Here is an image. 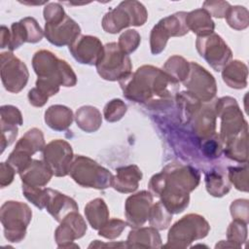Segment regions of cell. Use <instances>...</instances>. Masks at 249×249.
<instances>
[{"mask_svg": "<svg viewBox=\"0 0 249 249\" xmlns=\"http://www.w3.org/2000/svg\"><path fill=\"white\" fill-rule=\"evenodd\" d=\"M81 28L70 17L65 15L61 19L45 24V36L47 40L56 46L71 45L80 35Z\"/></svg>", "mask_w": 249, "mask_h": 249, "instance_id": "17", "label": "cell"}, {"mask_svg": "<svg viewBox=\"0 0 249 249\" xmlns=\"http://www.w3.org/2000/svg\"><path fill=\"white\" fill-rule=\"evenodd\" d=\"M32 65L38 76L36 88L49 97L57 93L60 86L73 87L77 83L71 66L50 51L37 52L32 58Z\"/></svg>", "mask_w": 249, "mask_h": 249, "instance_id": "3", "label": "cell"}, {"mask_svg": "<svg viewBox=\"0 0 249 249\" xmlns=\"http://www.w3.org/2000/svg\"><path fill=\"white\" fill-rule=\"evenodd\" d=\"M29 73L26 65L11 52L1 53V80L5 89L19 92L27 84Z\"/></svg>", "mask_w": 249, "mask_h": 249, "instance_id": "13", "label": "cell"}, {"mask_svg": "<svg viewBox=\"0 0 249 249\" xmlns=\"http://www.w3.org/2000/svg\"><path fill=\"white\" fill-rule=\"evenodd\" d=\"M185 21L188 29L197 34L198 37L207 36L214 31V21L208 12L203 8L187 13Z\"/></svg>", "mask_w": 249, "mask_h": 249, "instance_id": "25", "label": "cell"}, {"mask_svg": "<svg viewBox=\"0 0 249 249\" xmlns=\"http://www.w3.org/2000/svg\"><path fill=\"white\" fill-rule=\"evenodd\" d=\"M96 70L101 78L108 81H121L131 72V61L128 54L124 53L117 43H108L96 63Z\"/></svg>", "mask_w": 249, "mask_h": 249, "instance_id": "9", "label": "cell"}, {"mask_svg": "<svg viewBox=\"0 0 249 249\" xmlns=\"http://www.w3.org/2000/svg\"><path fill=\"white\" fill-rule=\"evenodd\" d=\"M210 230L208 222L198 214H188L169 230L167 244L162 247L185 248L193 241L205 237Z\"/></svg>", "mask_w": 249, "mask_h": 249, "instance_id": "6", "label": "cell"}, {"mask_svg": "<svg viewBox=\"0 0 249 249\" xmlns=\"http://www.w3.org/2000/svg\"><path fill=\"white\" fill-rule=\"evenodd\" d=\"M85 215L94 230L101 229L108 221L109 210L102 198H94L85 206Z\"/></svg>", "mask_w": 249, "mask_h": 249, "instance_id": "28", "label": "cell"}, {"mask_svg": "<svg viewBox=\"0 0 249 249\" xmlns=\"http://www.w3.org/2000/svg\"><path fill=\"white\" fill-rule=\"evenodd\" d=\"M77 125L86 132L96 131L102 123L99 110L92 106H83L79 108L75 115Z\"/></svg>", "mask_w": 249, "mask_h": 249, "instance_id": "29", "label": "cell"}, {"mask_svg": "<svg viewBox=\"0 0 249 249\" xmlns=\"http://www.w3.org/2000/svg\"><path fill=\"white\" fill-rule=\"evenodd\" d=\"M163 71L178 83L183 82L189 74L190 62H188L182 56L173 55L165 62Z\"/></svg>", "mask_w": 249, "mask_h": 249, "instance_id": "32", "label": "cell"}, {"mask_svg": "<svg viewBox=\"0 0 249 249\" xmlns=\"http://www.w3.org/2000/svg\"><path fill=\"white\" fill-rule=\"evenodd\" d=\"M0 217L5 237L11 242H19L26 234L32 211L23 202L9 200L1 206Z\"/></svg>", "mask_w": 249, "mask_h": 249, "instance_id": "8", "label": "cell"}, {"mask_svg": "<svg viewBox=\"0 0 249 249\" xmlns=\"http://www.w3.org/2000/svg\"><path fill=\"white\" fill-rule=\"evenodd\" d=\"M222 70L223 80L230 88L239 89L247 86L248 70L242 61H230Z\"/></svg>", "mask_w": 249, "mask_h": 249, "instance_id": "26", "label": "cell"}, {"mask_svg": "<svg viewBox=\"0 0 249 249\" xmlns=\"http://www.w3.org/2000/svg\"><path fill=\"white\" fill-rule=\"evenodd\" d=\"M65 12L63 8L58 3L51 2L44 9V18L46 23L54 22L56 20L61 19L65 16Z\"/></svg>", "mask_w": 249, "mask_h": 249, "instance_id": "46", "label": "cell"}, {"mask_svg": "<svg viewBox=\"0 0 249 249\" xmlns=\"http://www.w3.org/2000/svg\"><path fill=\"white\" fill-rule=\"evenodd\" d=\"M47 192L48 196L45 208L57 222H61L70 212L78 211L76 201L70 196L49 188H47Z\"/></svg>", "mask_w": 249, "mask_h": 249, "instance_id": "20", "label": "cell"}, {"mask_svg": "<svg viewBox=\"0 0 249 249\" xmlns=\"http://www.w3.org/2000/svg\"><path fill=\"white\" fill-rule=\"evenodd\" d=\"M49 96H47L45 93H43L41 90H39L36 87L29 90L28 92V99L31 105L35 107H42L46 104L48 101Z\"/></svg>", "mask_w": 249, "mask_h": 249, "instance_id": "49", "label": "cell"}, {"mask_svg": "<svg viewBox=\"0 0 249 249\" xmlns=\"http://www.w3.org/2000/svg\"><path fill=\"white\" fill-rule=\"evenodd\" d=\"M231 214L234 220L248 223V200L236 199L231 204Z\"/></svg>", "mask_w": 249, "mask_h": 249, "instance_id": "44", "label": "cell"}, {"mask_svg": "<svg viewBox=\"0 0 249 249\" xmlns=\"http://www.w3.org/2000/svg\"><path fill=\"white\" fill-rule=\"evenodd\" d=\"M222 141L218 134L214 133L201 140V151L204 157L213 160L220 157L222 153Z\"/></svg>", "mask_w": 249, "mask_h": 249, "instance_id": "38", "label": "cell"}, {"mask_svg": "<svg viewBox=\"0 0 249 249\" xmlns=\"http://www.w3.org/2000/svg\"><path fill=\"white\" fill-rule=\"evenodd\" d=\"M53 175L47 163L39 160H32L30 164L19 173L23 185L37 188L46 186Z\"/></svg>", "mask_w": 249, "mask_h": 249, "instance_id": "21", "label": "cell"}, {"mask_svg": "<svg viewBox=\"0 0 249 249\" xmlns=\"http://www.w3.org/2000/svg\"><path fill=\"white\" fill-rule=\"evenodd\" d=\"M199 179V173L194 167L170 163L151 178L149 189L154 196L160 197L170 213L177 214L189 205V194L197 187Z\"/></svg>", "mask_w": 249, "mask_h": 249, "instance_id": "1", "label": "cell"}, {"mask_svg": "<svg viewBox=\"0 0 249 249\" xmlns=\"http://www.w3.org/2000/svg\"><path fill=\"white\" fill-rule=\"evenodd\" d=\"M87 231V224L78 211H72L61 221L54 232L57 246L60 248L79 247L73 244L75 239L81 238Z\"/></svg>", "mask_w": 249, "mask_h": 249, "instance_id": "15", "label": "cell"}, {"mask_svg": "<svg viewBox=\"0 0 249 249\" xmlns=\"http://www.w3.org/2000/svg\"><path fill=\"white\" fill-rule=\"evenodd\" d=\"M205 186L207 192L213 196H223L231 189L228 176L221 168H214L205 175Z\"/></svg>", "mask_w": 249, "mask_h": 249, "instance_id": "30", "label": "cell"}, {"mask_svg": "<svg viewBox=\"0 0 249 249\" xmlns=\"http://www.w3.org/2000/svg\"><path fill=\"white\" fill-rule=\"evenodd\" d=\"M153 205V196L148 191H141L126 198L124 215L131 228H139L148 220Z\"/></svg>", "mask_w": 249, "mask_h": 249, "instance_id": "18", "label": "cell"}, {"mask_svg": "<svg viewBox=\"0 0 249 249\" xmlns=\"http://www.w3.org/2000/svg\"><path fill=\"white\" fill-rule=\"evenodd\" d=\"M1 123L20 125L22 124V116L20 111L13 105H4L1 107Z\"/></svg>", "mask_w": 249, "mask_h": 249, "instance_id": "43", "label": "cell"}, {"mask_svg": "<svg viewBox=\"0 0 249 249\" xmlns=\"http://www.w3.org/2000/svg\"><path fill=\"white\" fill-rule=\"evenodd\" d=\"M45 122L53 130L67 129L73 122L72 111L63 105H53L45 112Z\"/></svg>", "mask_w": 249, "mask_h": 249, "instance_id": "27", "label": "cell"}, {"mask_svg": "<svg viewBox=\"0 0 249 249\" xmlns=\"http://www.w3.org/2000/svg\"><path fill=\"white\" fill-rule=\"evenodd\" d=\"M191 120H194L193 128L196 135L200 140L215 133L216 113L214 107L200 106L199 109L192 116Z\"/></svg>", "mask_w": 249, "mask_h": 249, "instance_id": "23", "label": "cell"}, {"mask_svg": "<svg viewBox=\"0 0 249 249\" xmlns=\"http://www.w3.org/2000/svg\"><path fill=\"white\" fill-rule=\"evenodd\" d=\"M16 170L7 162H1V171H0V184L1 188H5L10 185L15 176Z\"/></svg>", "mask_w": 249, "mask_h": 249, "instance_id": "48", "label": "cell"}, {"mask_svg": "<svg viewBox=\"0 0 249 249\" xmlns=\"http://www.w3.org/2000/svg\"><path fill=\"white\" fill-rule=\"evenodd\" d=\"M140 42H141V37L139 33L136 30L129 29L124 32L119 37L118 45L124 53L129 54L138 48Z\"/></svg>", "mask_w": 249, "mask_h": 249, "instance_id": "39", "label": "cell"}, {"mask_svg": "<svg viewBox=\"0 0 249 249\" xmlns=\"http://www.w3.org/2000/svg\"><path fill=\"white\" fill-rule=\"evenodd\" d=\"M18 135V127L14 124L1 123V152L11 145Z\"/></svg>", "mask_w": 249, "mask_h": 249, "instance_id": "47", "label": "cell"}, {"mask_svg": "<svg viewBox=\"0 0 249 249\" xmlns=\"http://www.w3.org/2000/svg\"><path fill=\"white\" fill-rule=\"evenodd\" d=\"M228 179L231 182L234 187L242 192L248 191V173L247 164L243 166H231L229 167Z\"/></svg>", "mask_w": 249, "mask_h": 249, "instance_id": "37", "label": "cell"}, {"mask_svg": "<svg viewBox=\"0 0 249 249\" xmlns=\"http://www.w3.org/2000/svg\"><path fill=\"white\" fill-rule=\"evenodd\" d=\"M10 37H11V31L5 26H1V49L8 48L9 43H10Z\"/></svg>", "mask_w": 249, "mask_h": 249, "instance_id": "50", "label": "cell"}, {"mask_svg": "<svg viewBox=\"0 0 249 249\" xmlns=\"http://www.w3.org/2000/svg\"><path fill=\"white\" fill-rule=\"evenodd\" d=\"M183 84L188 89V91L199 101L209 102L217 92L214 77L196 62H190V71Z\"/></svg>", "mask_w": 249, "mask_h": 249, "instance_id": "12", "label": "cell"}, {"mask_svg": "<svg viewBox=\"0 0 249 249\" xmlns=\"http://www.w3.org/2000/svg\"><path fill=\"white\" fill-rule=\"evenodd\" d=\"M119 83L127 99L154 108L171 101L178 85L163 70L151 65L139 67Z\"/></svg>", "mask_w": 249, "mask_h": 249, "instance_id": "2", "label": "cell"}, {"mask_svg": "<svg viewBox=\"0 0 249 249\" xmlns=\"http://www.w3.org/2000/svg\"><path fill=\"white\" fill-rule=\"evenodd\" d=\"M22 193L24 196L36 207L43 209L46 206L48 192L45 188H37L22 184Z\"/></svg>", "mask_w": 249, "mask_h": 249, "instance_id": "40", "label": "cell"}, {"mask_svg": "<svg viewBox=\"0 0 249 249\" xmlns=\"http://www.w3.org/2000/svg\"><path fill=\"white\" fill-rule=\"evenodd\" d=\"M142 179V172L137 165L131 164L117 169L113 178L112 187L120 193H132L138 188V183Z\"/></svg>", "mask_w": 249, "mask_h": 249, "instance_id": "22", "label": "cell"}, {"mask_svg": "<svg viewBox=\"0 0 249 249\" xmlns=\"http://www.w3.org/2000/svg\"><path fill=\"white\" fill-rule=\"evenodd\" d=\"M43 30L34 18H24L11 26V37L8 49L14 51L23 43H37L43 38Z\"/></svg>", "mask_w": 249, "mask_h": 249, "instance_id": "19", "label": "cell"}, {"mask_svg": "<svg viewBox=\"0 0 249 249\" xmlns=\"http://www.w3.org/2000/svg\"><path fill=\"white\" fill-rule=\"evenodd\" d=\"M248 15L247 9L242 6H230L225 18L231 28L241 30L248 26Z\"/></svg>", "mask_w": 249, "mask_h": 249, "instance_id": "34", "label": "cell"}, {"mask_svg": "<svg viewBox=\"0 0 249 249\" xmlns=\"http://www.w3.org/2000/svg\"><path fill=\"white\" fill-rule=\"evenodd\" d=\"M69 51L78 62L96 65L103 54L104 46L97 37L79 35L69 46Z\"/></svg>", "mask_w": 249, "mask_h": 249, "instance_id": "16", "label": "cell"}, {"mask_svg": "<svg viewBox=\"0 0 249 249\" xmlns=\"http://www.w3.org/2000/svg\"><path fill=\"white\" fill-rule=\"evenodd\" d=\"M69 174L80 186L98 190L112 187L114 178L109 170L84 156H76L73 159Z\"/></svg>", "mask_w": 249, "mask_h": 249, "instance_id": "5", "label": "cell"}, {"mask_svg": "<svg viewBox=\"0 0 249 249\" xmlns=\"http://www.w3.org/2000/svg\"><path fill=\"white\" fill-rule=\"evenodd\" d=\"M186 12H178L160 20L162 27L170 36H183L189 32L186 25Z\"/></svg>", "mask_w": 249, "mask_h": 249, "instance_id": "31", "label": "cell"}, {"mask_svg": "<svg viewBox=\"0 0 249 249\" xmlns=\"http://www.w3.org/2000/svg\"><path fill=\"white\" fill-rule=\"evenodd\" d=\"M196 46L200 56L216 71H221L231 59V49L218 34L197 37Z\"/></svg>", "mask_w": 249, "mask_h": 249, "instance_id": "11", "label": "cell"}, {"mask_svg": "<svg viewBox=\"0 0 249 249\" xmlns=\"http://www.w3.org/2000/svg\"><path fill=\"white\" fill-rule=\"evenodd\" d=\"M229 8L230 4L226 1H205L203 3V9L207 11L210 16L219 18L226 16Z\"/></svg>", "mask_w": 249, "mask_h": 249, "instance_id": "45", "label": "cell"}, {"mask_svg": "<svg viewBox=\"0 0 249 249\" xmlns=\"http://www.w3.org/2000/svg\"><path fill=\"white\" fill-rule=\"evenodd\" d=\"M161 246L160 235L154 227L134 228L126 240V247L129 248H158Z\"/></svg>", "mask_w": 249, "mask_h": 249, "instance_id": "24", "label": "cell"}, {"mask_svg": "<svg viewBox=\"0 0 249 249\" xmlns=\"http://www.w3.org/2000/svg\"><path fill=\"white\" fill-rule=\"evenodd\" d=\"M43 158L54 176H66L73 161L72 147L65 140H53L45 146Z\"/></svg>", "mask_w": 249, "mask_h": 249, "instance_id": "14", "label": "cell"}, {"mask_svg": "<svg viewBox=\"0 0 249 249\" xmlns=\"http://www.w3.org/2000/svg\"><path fill=\"white\" fill-rule=\"evenodd\" d=\"M126 105L121 99H113L108 102L103 110L104 118L107 122L113 123L121 120L126 112Z\"/></svg>", "mask_w": 249, "mask_h": 249, "instance_id": "41", "label": "cell"}, {"mask_svg": "<svg viewBox=\"0 0 249 249\" xmlns=\"http://www.w3.org/2000/svg\"><path fill=\"white\" fill-rule=\"evenodd\" d=\"M147 18L148 13L143 4L138 1H124L105 14L102 27L106 32L115 34L129 25H143Z\"/></svg>", "mask_w": 249, "mask_h": 249, "instance_id": "7", "label": "cell"}, {"mask_svg": "<svg viewBox=\"0 0 249 249\" xmlns=\"http://www.w3.org/2000/svg\"><path fill=\"white\" fill-rule=\"evenodd\" d=\"M45 148L44 135L36 127L29 129L16 144L15 149L7 159L9 163L18 173L23 171L32 161L31 156Z\"/></svg>", "mask_w": 249, "mask_h": 249, "instance_id": "10", "label": "cell"}, {"mask_svg": "<svg viewBox=\"0 0 249 249\" xmlns=\"http://www.w3.org/2000/svg\"><path fill=\"white\" fill-rule=\"evenodd\" d=\"M228 242H231L233 247H241L247 238V223L239 220H233L227 231Z\"/></svg>", "mask_w": 249, "mask_h": 249, "instance_id": "35", "label": "cell"}, {"mask_svg": "<svg viewBox=\"0 0 249 249\" xmlns=\"http://www.w3.org/2000/svg\"><path fill=\"white\" fill-rule=\"evenodd\" d=\"M214 109L216 117H220L222 120L219 135L222 144L227 146L247 133V122L244 120L234 98L230 96L220 98L217 100Z\"/></svg>", "mask_w": 249, "mask_h": 249, "instance_id": "4", "label": "cell"}, {"mask_svg": "<svg viewBox=\"0 0 249 249\" xmlns=\"http://www.w3.org/2000/svg\"><path fill=\"white\" fill-rule=\"evenodd\" d=\"M168 38H169V35L167 34L165 29L162 27V25L159 21L151 31L150 47H151L152 53L159 54L160 53H161L165 48Z\"/></svg>", "mask_w": 249, "mask_h": 249, "instance_id": "36", "label": "cell"}, {"mask_svg": "<svg viewBox=\"0 0 249 249\" xmlns=\"http://www.w3.org/2000/svg\"><path fill=\"white\" fill-rule=\"evenodd\" d=\"M172 219V213H170L161 201H159L152 205L148 220L151 227L157 230H165L168 228Z\"/></svg>", "mask_w": 249, "mask_h": 249, "instance_id": "33", "label": "cell"}, {"mask_svg": "<svg viewBox=\"0 0 249 249\" xmlns=\"http://www.w3.org/2000/svg\"><path fill=\"white\" fill-rule=\"evenodd\" d=\"M127 226V223L120 219H111L98 230V234L108 239H114L121 235L123 231Z\"/></svg>", "mask_w": 249, "mask_h": 249, "instance_id": "42", "label": "cell"}]
</instances>
